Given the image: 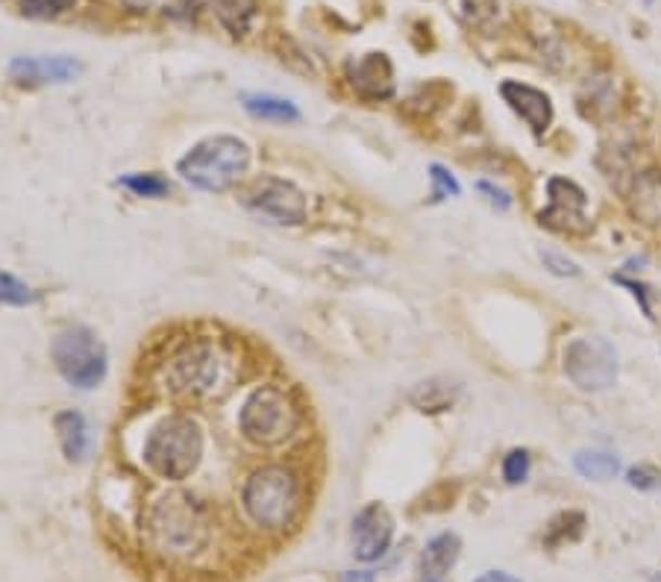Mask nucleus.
<instances>
[{"label": "nucleus", "instance_id": "8", "mask_svg": "<svg viewBox=\"0 0 661 582\" xmlns=\"http://www.w3.org/2000/svg\"><path fill=\"white\" fill-rule=\"evenodd\" d=\"M153 532L173 553H197L209 539V523L192 497H168L153 515Z\"/></svg>", "mask_w": 661, "mask_h": 582}, {"label": "nucleus", "instance_id": "19", "mask_svg": "<svg viewBox=\"0 0 661 582\" xmlns=\"http://www.w3.org/2000/svg\"><path fill=\"white\" fill-rule=\"evenodd\" d=\"M242 103H245L247 113L254 115V118H262V121H300V109H297L295 103L285 101V98H276V94H242Z\"/></svg>", "mask_w": 661, "mask_h": 582}, {"label": "nucleus", "instance_id": "34", "mask_svg": "<svg viewBox=\"0 0 661 582\" xmlns=\"http://www.w3.org/2000/svg\"><path fill=\"white\" fill-rule=\"evenodd\" d=\"M341 582H377L374 571H345Z\"/></svg>", "mask_w": 661, "mask_h": 582}, {"label": "nucleus", "instance_id": "27", "mask_svg": "<svg viewBox=\"0 0 661 582\" xmlns=\"http://www.w3.org/2000/svg\"><path fill=\"white\" fill-rule=\"evenodd\" d=\"M429 180H432V201H448V197H462V185L444 165H429Z\"/></svg>", "mask_w": 661, "mask_h": 582}, {"label": "nucleus", "instance_id": "13", "mask_svg": "<svg viewBox=\"0 0 661 582\" xmlns=\"http://www.w3.org/2000/svg\"><path fill=\"white\" fill-rule=\"evenodd\" d=\"M82 65L74 56H15L10 62V77L18 86H48V82H72L80 77Z\"/></svg>", "mask_w": 661, "mask_h": 582}, {"label": "nucleus", "instance_id": "11", "mask_svg": "<svg viewBox=\"0 0 661 582\" xmlns=\"http://www.w3.org/2000/svg\"><path fill=\"white\" fill-rule=\"evenodd\" d=\"M394 542V518L383 503H367L353 518V553L359 562H379Z\"/></svg>", "mask_w": 661, "mask_h": 582}, {"label": "nucleus", "instance_id": "29", "mask_svg": "<svg viewBox=\"0 0 661 582\" xmlns=\"http://www.w3.org/2000/svg\"><path fill=\"white\" fill-rule=\"evenodd\" d=\"M626 482L638 491H661V470L656 468V465H647V462L632 465V468L626 470Z\"/></svg>", "mask_w": 661, "mask_h": 582}, {"label": "nucleus", "instance_id": "2", "mask_svg": "<svg viewBox=\"0 0 661 582\" xmlns=\"http://www.w3.org/2000/svg\"><path fill=\"white\" fill-rule=\"evenodd\" d=\"M247 518L268 532L291 527L303 506V486L295 470L285 465H264L247 477L242 489Z\"/></svg>", "mask_w": 661, "mask_h": 582}, {"label": "nucleus", "instance_id": "25", "mask_svg": "<svg viewBox=\"0 0 661 582\" xmlns=\"http://www.w3.org/2000/svg\"><path fill=\"white\" fill-rule=\"evenodd\" d=\"M77 3V0H18V10L27 15V18L36 21H48V18H60L62 12H68Z\"/></svg>", "mask_w": 661, "mask_h": 582}, {"label": "nucleus", "instance_id": "21", "mask_svg": "<svg viewBox=\"0 0 661 582\" xmlns=\"http://www.w3.org/2000/svg\"><path fill=\"white\" fill-rule=\"evenodd\" d=\"M215 12L233 36H245L256 18L254 0H215Z\"/></svg>", "mask_w": 661, "mask_h": 582}, {"label": "nucleus", "instance_id": "6", "mask_svg": "<svg viewBox=\"0 0 661 582\" xmlns=\"http://www.w3.org/2000/svg\"><path fill=\"white\" fill-rule=\"evenodd\" d=\"M561 371L585 395H600L618 386V353L609 338L576 336L561 350Z\"/></svg>", "mask_w": 661, "mask_h": 582}, {"label": "nucleus", "instance_id": "22", "mask_svg": "<svg viewBox=\"0 0 661 582\" xmlns=\"http://www.w3.org/2000/svg\"><path fill=\"white\" fill-rule=\"evenodd\" d=\"M585 530V515L582 512H561L559 518H553L547 530L549 547H559L565 542H576Z\"/></svg>", "mask_w": 661, "mask_h": 582}, {"label": "nucleus", "instance_id": "28", "mask_svg": "<svg viewBox=\"0 0 661 582\" xmlns=\"http://www.w3.org/2000/svg\"><path fill=\"white\" fill-rule=\"evenodd\" d=\"M539 256H541V262H544V268H547L553 276H580L582 274L580 262H573L568 254H559V250L541 247Z\"/></svg>", "mask_w": 661, "mask_h": 582}, {"label": "nucleus", "instance_id": "33", "mask_svg": "<svg viewBox=\"0 0 661 582\" xmlns=\"http://www.w3.org/2000/svg\"><path fill=\"white\" fill-rule=\"evenodd\" d=\"M474 582H520L518 577H511V573L506 571H485L482 577H477Z\"/></svg>", "mask_w": 661, "mask_h": 582}, {"label": "nucleus", "instance_id": "10", "mask_svg": "<svg viewBox=\"0 0 661 582\" xmlns=\"http://www.w3.org/2000/svg\"><path fill=\"white\" fill-rule=\"evenodd\" d=\"M588 194L568 177H549L547 180V206L539 212V224L565 235L591 233L588 221Z\"/></svg>", "mask_w": 661, "mask_h": 582}, {"label": "nucleus", "instance_id": "4", "mask_svg": "<svg viewBox=\"0 0 661 582\" xmlns=\"http://www.w3.org/2000/svg\"><path fill=\"white\" fill-rule=\"evenodd\" d=\"M238 429L256 448H280L300 429V412L283 388L262 386L245 400Z\"/></svg>", "mask_w": 661, "mask_h": 582}, {"label": "nucleus", "instance_id": "32", "mask_svg": "<svg viewBox=\"0 0 661 582\" xmlns=\"http://www.w3.org/2000/svg\"><path fill=\"white\" fill-rule=\"evenodd\" d=\"M611 280H614V283H618V286H623V288H630L632 292V297H635V300H638V303H641V312L647 318H656L652 315V307H650V300H647V286H641V283H635V280H626V276H611Z\"/></svg>", "mask_w": 661, "mask_h": 582}, {"label": "nucleus", "instance_id": "5", "mask_svg": "<svg viewBox=\"0 0 661 582\" xmlns=\"http://www.w3.org/2000/svg\"><path fill=\"white\" fill-rule=\"evenodd\" d=\"M51 357L62 379L74 388H98L106 379L109 371V353L103 348V341L94 336L89 327H65L56 333L51 345Z\"/></svg>", "mask_w": 661, "mask_h": 582}, {"label": "nucleus", "instance_id": "3", "mask_svg": "<svg viewBox=\"0 0 661 582\" xmlns=\"http://www.w3.org/2000/svg\"><path fill=\"white\" fill-rule=\"evenodd\" d=\"M250 144L238 135H209L177 163V174L200 192H226L250 171Z\"/></svg>", "mask_w": 661, "mask_h": 582}, {"label": "nucleus", "instance_id": "31", "mask_svg": "<svg viewBox=\"0 0 661 582\" xmlns=\"http://www.w3.org/2000/svg\"><path fill=\"white\" fill-rule=\"evenodd\" d=\"M477 192L485 194V201H489L494 209H500V212H506V209H511V194L506 192V189H500L497 183H491V180H479L477 183Z\"/></svg>", "mask_w": 661, "mask_h": 582}, {"label": "nucleus", "instance_id": "12", "mask_svg": "<svg viewBox=\"0 0 661 582\" xmlns=\"http://www.w3.org/2000/svg\"><path fill=\"white\" fill-rule=\"evenodd\" d=\"M500 98L506 101L511 113L518 115L520 121L527 124L535 135H544L553 124V101L547 92H541L535 86L520 80H503L500 82Z\"/></svg>", "mask_w": 661, "mask_h": 582}, {"label": "nucleus", "instance_id": "15", "mask_svg": "<svg viewBox=\"0 0 661 582\" xmlns=\"http://www.w3.org/2000/svg\"><path fill=\"white\" fill-rule=\"evenodd\" d=\"M350 80L353 89L365 98H391L394 92V72H391V62L386 60V53H367L365 60H359L350 68Z\"/></svg>", "mask_w": 661, "mask_h": 582}, {"label": "nucleus", "instance_id": "26", "mask_svg": "<svg viewBox=\"0 0 661 582\" xmlns=\"http://www.w3.org/2000/svg\"><path fill=\"white\" fill-rule=\"evenodd\" d=\"M529 470H532V456H529V450L515 448L503 456V480L509 482V486L527 482Z\"/></svg>", "mask_w": 661, "mask_h": 582}, {"label": "nucleus", "instance_id": "7", "mask_svg": "<svg viewBox=\"0 0 661 582\" xmlns=\"http://www.w3.org/2000/svg\"><path fill=\"white\" fill-rule=\"evenodd\" d=\"M221 365H224V359H221V353H218L212 341H204V338L192 341V345L177 350L171 362H168V371H165L168 391L185 400L204 398V395H209L218 386Z\"/></svg>", "mask_w": 661, "mask_h": 582}, {"label": "nucleus", "instance_id": "30", "mask_svg": "<svg viewBox=\"0 0 661 582\" xmlns=\"http://www.w3.org/2000/svg\"><path fill=\"white\" fill-rule=\"evenodd\" d=\"M500 0H462V12L465 18H470L474 24H485L497 15Z\"/></svg>", "mask_w": 661, "mask_h": 582}, {"label": "nucleus", "instance_id": "18", "mask_svg": "<svg viewBox=\"0 0 661 582\" xmlns=\"http://www.w3.org/2000/svg\"><path fill=\"white\" fill-rule=\"evenodd\" d=\"M632 212L641 218L644 224L652 230H661V174L647 171L635 180V192H632Z\"/></svg>", "mask_w": 661, "mask_h": 582}, {"label": "nucleus", "instance_id": "16", "mask_svg": "<svg viewBox=\"0 0 661 582\" xmlns=\"http://www.w3.org/2000/svg\"><path fill=\"white\" fill-rule=\"evenodd\" d=\"M53 429L60 436L62 453L68 462H86L92 453V429L89 421L77 409H62L60 415L53 418Z\"/></svg>", "mask_w": 661, "mask_h": 582}, {"label": "nucleus", "instance_id": "20", "mask_svg": "<svg viewBox=\"0 0 661 582\" xmlns=\"http://www.w3.org/2000/svg\"><path fill=\"white\" fill-rule=\"evenodd\" d=\"M573 468L580 477L591 482H609L621 474V460L606 450H576L573 453Z\"/></svg>", "mask_w": 661, "mask_h": 582}, {"label": "nucleus", "instance_id": "9", "mask_svg": "<svg viewBox=\"0 0 661 582\" xmlns=\"http://www.w3.org/2000/svg\"><path fill=\"white\" fill-rule=\"evenodd\" d=\"M245 206L250 212L262 215L268 221L285 227H300L309 215L306 194L291 180L283 177H262L245 194Z\"/></svg>", "mask_w": 661, "mask_h": 582}, {"label": "nucleus", "instance_id": "14", "mask_svg": "<svg viewBox=\"0 0 661 582\" xmlns=\"http://www.w3.org/2000/svg\"><path fill=\"white\" fill-rule=\"evenodd\" d=\"M462 556V539L456 532H438L417 556V582H444Z\"/></svg>", "mask_w": 661, "mask_h": 582}, {"label": "nucleus", "instance_id": "1", "mask_svg": "<svg viewBox=\"0 0 661 582\" xmlns=\"http://www.w3.org/2000/svg\"><path fill=\"white\" fill-rule=\"evenodd\" d=\"M142 456L156 477L189 480L204 460V429L192 415H168L147 432Z\"/></svg>", "mask_w": 661, "mask_h": 582}, {"label": "nucleus", "instance_id": "23", "mask_svg": "<svg viewBox=\"0 0 661 582\" xmlns=\"http://www.w3.org/2000/svg\"><path fill=\"white\" fill-rule=\"evenodd\" d=\"M118 185L135 194V197H153V201L171 192V183L163 174H127L118 180Z\"/></svg>", "mask_w": 661, "mask_h": 582}, {"label": "nucleus", "instance_id": "24", "mask_svg": "<svg viewBox=\"0 0 661 582\" xmlns=\"http://www.w3.org/2000/svg\"><path fill=\"white\" fill-rule=\"evenodd\" d=\"M36 300H39V295H36L27 283H21L18 276L0 271V303H10V307H30Z\"/></svg>", "mask_w": 661, "mask_h": 582}, {"label": "nucleus", "instance_id": "17", "mask_svg": "<svg viewBox=\"0 0 661 582\" xmlns=\"http://www.w3.org/2000/svg\"><path fill=\"white\" fill-rule=\"evenodd\" d=\"M458 395H462V386H458L456 379L429 377L424 379V383H417V386L409 391V403H412L417 412L438 415V412H448V409L456 406Z\"/></svg>", "mask_w": 661, "mask_h": 582}]
</instances>
